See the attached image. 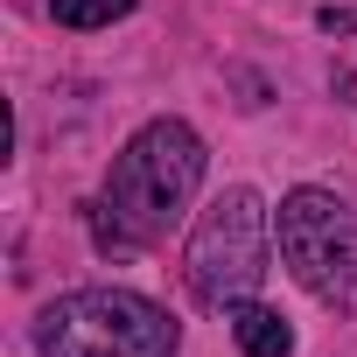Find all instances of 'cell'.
<instances>
[{"instance_id": "4", "label": "cell", "mask_w": 357, "mask_h": 357, "mask_svg": "<svg viewBox=\"0 0 357 357\" xmlns=\"http://www.w3.org/2000/svg\"><path fill=\"white\" fill-rule=\"evenodd\" d=\"M273 238H280L287 273H294L315 301L357 308V218L343 211V197H329V190H294V197H280Z\"/></svg>"}, {"instance_id": "3", "label": "cell", "mask_w": 357, "mask_h": 357, "mask_svg": "<svg viewBox=\"0 0 357 357\" xmlns=\"http://www.w3.org/2000/svg\"><path fill=\"white\" fill-rule=\"evenodd\" d=\"M190 294L204 308H238L266 280V204L252 190H225L190 231Z\"/></svg>"}, {"instance_id": "1", "label": "cell", "mask_w": 357, "mask_h": 357, "mask_svg": "<svg viewBox=\"0 0 357 357\" xmlns=\"http://www.w3.org/2000/svg\"><path fill=\"white\" fill-rule=\"evenodd\" d=\"M204 161H211V154H204V140H197L183 119L140 126V133L119 147L112 175H105V197L84 211L98 252H140V245H154L175 218L190 211V197H197V183H204Z\"/></svg>"}, {"instance_id": "5", "label": "cell", "mask_w": 357, "mask_h": 357, "mask_svg": "<svg viewBox=\"0 0 357 357\" xmlns=\"http://www.w3.org/2000/svg\"><path fill=\"white\" fill-rule=\"evenodd\" d=\"M225 322H231V336H238V350H245V357H287V350H294V329H287L273 308H259V301L225 308Z\"/></svg>"}, {"instance_id": "2", "label": "cell", "mask_w": 357, "mask_h": 357, "mask_svg": "<svg viewBox=\"0 0 357 357\" xmlns=\"http://www.w3.org/2000/svg\"><path fill=\"white\" fill-rule=\"evenodd\" d=\"M175 343H183V329L168 322V308L126 287H77L36 315L43 357H168Z\"/></svg>"}, {"instance_id": "6", "label": "cell", "mask_w": 357, "mask_h": 357, "mask_svg": "<svg viewBox=\"0 0 357 357\" xmlns=\"http://www.w3.org/2000/svg\"><path fill=\"white\" fill-rule=\"evenodd\" d=\"M133 8V0H50V15L63 22V29H105V22H119Z\"/></svg>"}]
</instances>
